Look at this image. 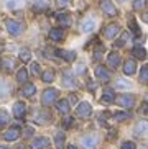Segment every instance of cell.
I'll use <instances>...</instances> for the list:
<instances>
[{"label": "cell", "instance_id": "1", "mask_svg": "<svg viewBox=\"0 0 148 149\" xmlns=\"http://www.w3.org/2000/svg\"><path fill=\"white\" fill-rule=\"evenodd\" d=\"M76 113H78L79 118H89L92 115V107L89 102H81L78 107H76Z\"/></svg>", "mask_w": 148, "mask_h": 149}, {"label": "cell", "instance_id": "2", "mask_svg": "<svg viewBox=\"0 0 148 149\" xmlns=\"http://www.w3.org/2000/svg\"><path fill=\"white\" fill-rule=\"evenodd\" d=\"M5 25H7V31H8L10 35H13V36L22 35V31H23V25H22V23L13 22V20H7Z\"/></svg>", "mask_w": 148, "mask_h": 149}, {"label": "cell", "instance_id": "3", "mask_svg": "<svg viewBox=\"0 0 148 149\" xmlns=\"http://www.w3.org/2000/svg\"><path fill=\"white\" fill-rule=\"evenodd\" d=\"M58 97V90L56 88H46L43 92V98H41V102H43V105H53V102L56 100Z\"/></svg>", "mask_w": 148, "mask_h": 149}, {"label": "cell", "instance_id": "4", "mask_svg": "<svg viewBox=\"0 0 148 149\" xmlns=\"http://www.w3.org/2000/svg\"><path fill=\"white\" fill-rule=\"evenodd\" d=\"M100 8H102V12H104L105 15H109V17L117 15V8H115V5L112 3V0H100Z\"/></svg>", "mask_w": 148, "mask_h": 149}, {"label": "cell", "instance_id": "5", "mask_svg": "<svg viewBox=\"0 0 148 149\" xmlns=\"http://www.w3.org/2000/svg\"><path fill=\"white\" fill-rule=\"evenodd\" d=\"M81 144H82L84 149H97V144H99V139H97V136L91 134V136H84L82 141H81Z\"/></svg>", "mask_w": 148, "mask_h": 149}, {"label": "cell", "instance_id": "6", "mask_svg": "<svg viewBox=\"0 0 148 149\" xmlns=\"http://www.w3.org/2000/svg\"><path fill=\"white\" fill-rule=\"evenodd\" d=\"M118 31H120V26L118 25H115V23H110V25H107L104 30V36L107 38V40H112V38H115V36L118 35Z\"/></svg>", "mask_w": 148, "mask_h": 149}, {"label": "cell", "instance_id": "7", "mask_svg": "<svg viewBox=\"0 0 148 149\" xmlns=\"http://www.w3.org/2000/svg\"><path fill=\"white\" fill-rule=\"evenodd\" d=\"M115 102H117L120 107H123V108H130V107L133 105L135 98H133V95H120V97L115 98Z\"/></svg>", "mask_w": 148, "mask_h": 149}, {"label": "cell", "instance_id": "8", "mask_svg": "<svg viewBox=\"0 0 148 149\" xmlns=\"http://www.w3.org/2000/svg\"><path fill=\"white\" fill-rule=\"evenodd\" d=\"M96 77L99 80H102V82H109L110 80V72L105 69L104 66H97L96 67Z\"/></svg>", "mask_w": 148, "mask_h": 149}, {"label": "cell", "instance_id": "9", "mask_svg": "<svg viewBox=\"0 0 148 149\" xmlns=\"http://www.w3.org/2000/svg\"><path fill=\"white\" fill-rule=\"evenodd\" d=\"M135 136H145L148 133V121L147 120H142L135 125V130H133Z\"/></svg>", "mask_w": 148, "mask_h": 149}, {"label": "cell", "instance_id": "10", "mask_svg": "<svg viewBox=\"0 0 148 149\" xmlns=\"http://www.w3.org/2000/svg\"><path fill=\"white\" fill-rule=\"evenodd\" d=\"M63 84L66 87H76V80H74V75L71 70H64L63 72Z\"/></svg>", "mask_w": 148, "mask_h": 149}, {"label": "cell", "instance_id": "11", "mask_svg": "<svg viewBox=\"0 0 148 149\" xmlns=\"http://www.w3.org/2000/svg\"><path fill=\"white\" fill-rule=\"evenodd\" d=\"M25 113H26V105L23 102H17V103L13 105V115H15L17 118H22Z\"/></svg>", "mask_w": 148, "mask_h": 149}, {"label": "cell", "instance_id": "12", "mask_svg": "<svg viewBox=\"0 0 148 149\" xmlns=\"http://www.w3.org/2000/svg\"><path fill=\"white\" fill-rule=\"evenodd\" d=\"M49 144L48 138H36V139L31 141V149H44Z\"/></svg>", "mask_w": 148, "mask_h": 149}, {"label": "cell", "instance_id": "13", "mask_svg": "<svg viewBox=\"0 0 148 149\" xmlns=\"http://www.w3.org/2000/svg\"><path fill=\"white\" fill-rule=\"evenodd\" d=\"M120 56H118L117 53H110L109 57H107V62H109V66L112 67V69H117L118 66H120Z\"/></svg>", "mask_w": 148, "mask_h": 149}, {"label": "cell", "instance_id": "14", "mask_svg": "<svg viewBox=\"0 0 148 149\" xmlns=\"http://www.w3.org/2000/svg\"><path fill=\"white\" fill-rule=\"evenodd\" d=\"M137 70V62L133 61V59H128V61L125 62V66H123V72H125L127 75H133Z\"/></svg>", "mask_w": 148, "mask_h": 149}, {"label": "cell", "instance_id": "15", "mask_svg": "<svg viewBox=\"0 0 148 149\" xmlns=\"http://www.w3.org/2000/svg\"><path fill=\"white\" fill-rule=\"evenodd\" d=\"M18 136H20V130L18 128H10L8 131H5L4 138L7 141H15V139H18Z\"/></svg>", "mask_w": 148, "mask_h": 149}, {"label": "cell", "instance_id": "16", "mask_svg": "<svg viewBox=\"0 0 148 149\" xmlns=\"http://www.w3.org/2000/svg\"><path fill=\"white\" fill-rule=\"evenodd\" d=\"M49 38H51L53 41H61L63 38H64V31H63L61 28H53V30L49 31Z\"/></svg>", "mask_w": 148, "mask_h": 149}, {"label": "cell", "instance_id": "17", "mask_svg": "<svg viewBox=\"0 0 148 149\" xmlns=\"http://www.w3.org/2000/svg\"><path fill=\"white\" fill-rule=\"evenodd\" d=\"M58 56H61L63 59H66L68 62H73L74 59H76V53L74 51H63V49H59V51H56Z\"/></svg>", "mask_w": 148, "mask_h": 149}, {"label": "cell", "instance_id": "18", "mask_svg": "<svg viewBox=\"0 0 148 149\" xmlns=\"http://www.w3.org/2000/svg\"><path fill=\"white\" fill-rule=\"evenodd\" d=\"M10 95V85L5 80L0 79V98L4 100V98H7V97Z\"/></svg>", "mask_w": 148, "mask_h": 149}, {"label": "cell", "instance_id": "19", "mask_svg": "<svg viewBox=\"0 0 148 149\" xmlns=\"http://www.w3.org/2000/svg\"><path fill=\"white\" fill-rule=\"evenodd\" d=\"M96 28V22L94 20H86V22L81 25V30L84 31V33H89V31H92Z\"/></svg>", "mask_w": 148, "mask_h": 149}, {"label": "cell", "instance_id": "20", "mask_svg": "<svg viewBox=\"0 0 148 149\" xmlns=\"http://www.w3.org/2000/svg\"><path fill=\"white\" fill-rule=\"evenodd\" d=\"M35 92H36V87L33 85V84H28V85H25V87H23L22 95H23V97H31Z\"/></svg>", "mask_w": 148, "mask_h": 149}, {"label": "cell", "instance_id": "21", "mask_svg": "<svg viewBox=\"0 0 148 149\" xmlns=\"http://www.w3.org/2000/svg\"><path fill=\"white\" fill-rule=\"evenodd\" d=\"M132 54H133L137 59H145V57H147V51H145L143 48H140V46H135L133 51H132Z\"/></svg>", "mask_w": 148, "mask_h": 149}, {"label": "cell", "instance_id": "22", "mask_svg": "<svg viewBox=\"0 0 148 149\" xmlns=\"http://www.w3.org/2000/svg\"><path fill=\"white\" fill-rule=\"evenodd\" d=\"M56 18H58V22L61 23L63 26H69V25H71V17H69V15H66V13H59Z\"/></svg>", "mask_w": 148, "mask_h": 149}, {"label": "cell", "instance_id": "23", "mask_svg": "<svg viewBox=\"0 0 148 149\" xmlns=\"http://www.w3.org/2000/svg\"><path fill=\"white\" fill-rule=\"evenodd\" d=\"M46 7H48L46 0H35V2H33V8H35L36 12H43V10H46Z\"/></svg>", "mask_w": 148, "mask_h": 149}, {"label": "cell", "instance_id": "24", "mask_svg": "<svg viewBox=\"0 0 148 149\" xmlns=\"http://www.w3.org/2000/svg\"><path fill=\"white\" fill-rule=\"evenodd\" d=\"M102 102H105V103H112V102H115V95H113L112 90H105V92L102 93Z\"/></svg>", "mask_w": 148, "mask_h": 149}, {"label": "cell", "instance_id": "25", "mask_svg": "<svg viewBox=\"0 0 148 149\" xmlns=\"http://www.w3.org/2000/svg\"><path fill=\"white\" fill-rule=\"evenodd\" d=\"M2 67H4L5 70H13V67H15V61L10 59V57H5V59H2Z\"/></svg>", "mask_w": 148, "mask_h": 149}, {"label": "cell", "instance_id": "26", "mask_svg": "<svg viewBox=\"0 0 148 149\" xmlns=\"http://www.w3.org/2000/svg\"><path fill=\"white\" fill-rule=\"evenodd\" d=\"M56 107H58V110H59L61 113H68V111H69V102L68 100H59L56 103Z\"/></svg>", "mask_w": 148, "mask_h": 149}, {"label": "cell", "instance_id": "27", "mask_svg": "<svg viewBox=\"0 0 148 149\" xmlns=\"http://www.w3.org/2000/svg\"><path fill=\"white\" fill-rule=\"evenodd\" d=\"M41 79L44 80V82H53V79H54V70H44L43 74H41Z\"/></svg>", "mask_w": 148, "mask_h": 149}, {"label": "cell", "instance_id": "28", "mask_svg": "<svg viewBox=\"0 0 148 149\" xmlns=\"http://www.w3.org/2000/svg\"><path fill=\"white\" fill-rule=\"evenodd\" d=\"M128 26H130V30L135 33L137 36H140V30H138V25H137V22H135V18L133 17H130V20H128Z\"/></svg>", "mask_w": 148, "mask_h": 149}, {"label": "cell", "instance_id": "29", "mask_svg": "<svg viewBox=\"0 0 148 149\" xmlns=\"http://www.w3.org/2000/svg\"><path fill=\"white\" fill-rule=\"evenodd\" d=\"M17 79H18V82H26V79H28V70L26 69H20L18 70V74H17Z\"/></svg>", "mask_w": 148, "mask_h": 149}, {"label": "cell", "instance_id": "30", "mask_svg": "<svg viewBox=\"0 0 148 149\" xmlns=\"http://www.w3.org/2000/svg\"><path fill=\"white\" fill-rule=\"evenodd\" d=\"M140 82L148 84V67H142L140 69Z\"/></svg>", "mask_w": 148, "mask_h": 149}, {"label": "cell", "instance_id": "31", "mask_svg": "<svg viewBox=\"0 0 148 149\" xmlns=\"http://www.w3.org/2000/svg\"><path fill=\"white\" fill-rule=\"evenodd\" d=\"M128 33H122V36H120V40L118 41H115V44L113 46H117V48H122V46H125V43H127V40H128Z\"/></svg>", "mask_w": 148, "mask_h": 149}, {"label": "cell", "instance_id": "32", "mask_svg": "<svg viewBox=\"0 0 148 149\" xmlns=\"http://www.w3.org/2000/svg\"><path fill=\"white\" fill-rule=\"evenodd\" d=\"M128 118H130V113H128V111H122V113L113 115V120H115V121H123V120H128Z\"/></svg>", "mask_w": 148, "mask_h": 149}, {"label": "cell", "instance_id": "33", "mask_svg": "<svg viewBox=\"0 0 148 149\" xmlns=\"http://www.w3.org/2000/svg\"><path fill=\"white\" fill-rule=\"evenodd\" d=\"M54 141H56L58 149H63V148H64V134H63V133H58L56 138H54Z\"/></svg>", "mask_w": 148, "mask_h": 149}, {"label": "cell", "instance_id": "34", "mask_svg": "<svg viewBox=\"0 0 148 149\" xmlns=\"http://www.w3.org/2000/svg\"><path fill=\"white\" fill-rule=\"evenodd\" d=\"M20 59H22L23 62H28L31 59V53L28 51V49H23V51H20Z\"/></svg>", "mask_w": 148, "mask_h": 149}, {"label": "cell", "instance_id": "35", "mask_svg": "<svg viewBox=\"0 0 148 149\" xmlns=\"http://www.w3.org/2000/svg\"><path fill=\"white\" fill-rule=\"evenodd\" d=\"M147 7V0H135L133 2V8L135 10H143Z\"/></svg>", "mask_w": 148, "mask_h": 149}, {"label": "cell", "instance_id": "36", "mask_svg": "<svg viewBox=\"0 0 148 149\" xmlns=\"http://www.w3.org/2000/svg\"><path fill=\"white\" fill-rule=\"evenodd\" d=\"M23 0H7V7L8 8H18L20 5H22Z\"/></svg>", "mask_w": 148, "mask_h": 149}, {"label": "cell", "instance_id": "37", "mask_svg": "<svg viewBox=\"0 0 148 149\" xmlns=\"http://www.w3.org/2000/svg\"><path fill=\"white\" fill-rule=\"evenodd\" d=\"M8 113L7 111H0V126H4V125H7L8 123Z\"/></svg>", "mask_w": 148, "mask_h": 149}, {"label": "cell", "instance_id": "38", "mask_svg": "<svg viewBox=\"0 0 148 149\" xmlns=\"http://www.w3.org/2000/svg\"><path fill=\"white\" fill-rule=\"evenodd\" d=\"M49 120H51L49 115H38V116H36V121L38 123H48Z\"/></svg>", "mask_w": 148, "mask_h": 149}, {"label": "cell", "instance_id": "39", "mask_svg": "<svg viewBox=\"0 0 148 149\" xmlns=\"http://www.w3.org/2000/svg\"><path fill=\"white\" fill-rule=\"evenodd\" d=\"M117 88H130V84L127 82V80H123V79H118Z\"/></svg>", "mask_w": 148, "mask_h": 149}, {"label": "cell", "instance_id": "40", "mask_svg": "<svg viewBox=\"0 0 148 149\" xmlns=\"http://www.w3.org/2000/svg\"><path fill=\"white\" fill-rule=\"evenodd\" d=\"M122 149H137V146L132 141H125V143H122Z\"/></svg>", "mask_w": 148, "mask_h": 149}, {"label": "cell", "instance_id": "41", "mask_svg": "<svg viewBox=\"0 0 148 149\" xmlns=\"http://www.w3.org/2000/svg\"><path fill=\"white\" fill-rule=\"evenodd\" d=\"M71 2L73 0H56V3H58V7H68V5H71Z\"/></svg>", "mask_w": 148, "mask_h": 149}, {"label": "cell", "instance_id": "42", "mask_svg": "<svg viewBox=\"0 0 148 149\" xmlns=\"http://www.w3.org/2000/svg\"><path fill=\"white\" fill-rule=\"evenodd\" d=\"M39 70H41V69H39V66L36 64V62H33V64H31V72H33L35 75H39Z\"/></svg>", "mask_w": 148, "mask_h": 149}, {"label": "cell", "instance_id": "43", "mask_svg": "<svg viewBox=\"0 0 148 149\" xmlns=\"http://www.w3.org/2000/svg\"><path fill=\"white\" fill-rule=\"evenodd\" d=\"M140 111L148 116V102H147V103H142V107H140Z\"/></svg>", "mask_w": 148, "mask_h": 149}, {"label": "cell", "instance_id": "44", "mask_svg": "<svg viewBox=\"0 0 148 149\" xmlns=\"http://www.w3.org/2000/svg\"><path fill=\"white\" fill-rule=\"evenodd\" d=\"M84 72H86V67H84V66H78V67H76V74L82 75Z\"/></svg>", "mask_w": 148, "mask_h": 149}, {"label": "cell", "instance_id": "45", "mask_svg": "<svg viewBox=\"0 0 148 149\" xmlns=\"http://www.w3.org/2000/svg\"><path fill=\"white\" fill-rule=\"evenodd\" d=\"M63 125H64V128H69L71 125H73V118H66L64 121H63Z\"/></svg>", "mask_w": 148, "mask_h": 149}, {"label": "cell", "instance_id": "46", "mask_svg": "<svg viewBox=\"0 0 148 149\" xmlns=\"http://www.w3.org/2000/svg\"><path fill=\"white\" fill-rule=\"evenodd\" d=\"M87 88H89V90H94V88H96V84L92 82V80H89V82H87Z\"/></svg>", "mask_w": 148, "mask_h": 149}, {"label": "cell", "instance_id": "47", "mask_svg": "<svg viewBox=\"0 0 148 149\" xmlns=\"http://www.w3.org/2000/svg\"><path fill=\"white\" fill-rule=\"evenodd\" d=\"M76 100H78V97L74 95V93H71V95H69V102H71V103H76Z\"/></svg>", "mask_w": 148, "mask_h": 149}, {"label": "cell", "instance_id": "48", "mask_svg": "<svg viewBox=\"0 0 148 149\" xmlns=\"http://www.w3.org/2000/svg\"><path fill=\"white\" fill-rule=\"evenodd\" d=\"M143 20H145V22L148 23V13H143Z\"/></svg>", "mask_w": 148, "mask_h": 149}, {"label": "cell", "instance_id": "49", "mask_svg": "<svg viewBox=\"0 0 148 149\" xmlns=\"http://www.w3.org/2000/svg\"><path fill=\"white\" fill-rule=\"evenodd\" d=\"M68 149H78V148H76V146H73V144H71V146H68Z\"/></svg>", "mask_w": 148, "mask_h": 149}, {"label": "cell", "instance_id": "50", "mask_svg": "<svg viewBox=\"0 0 148 149\" xmlns=\"http://www.w3.org/2000/svg\"><path fill=\"white\" fill-rule=\"evenodd\" d=\"M0 149H10V148H7V146H0Z\"/></svg>", "mask_w": 148, "mask_h": 149}, {"label": "cell", "instance_id": "51", "mask_svg": "<svg viewBox=\"0 0 148 149\" xmlns=\"http://www.w3.org/2000/svg\"><path fill=\"white\" fill-rule=\"evenodd\" d=\"M120 2H125V0H120Z\"/></svg>", "mask_w": 148, "mask_h": 149}, {"label": "cell", "instance_id": "52", "mask_svg": "<svg viewBox=\"0 0 148 149\" xmlns=\"http://www.w3.org/2000/svg\"><path fill=\"white\" fill-rule=\"evenodd\" d=\"M20 149H25V148H20Z\"/></svg>", "mask_w": 148, "mask_h": 149}]
</instances>
